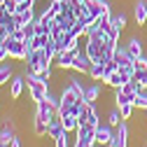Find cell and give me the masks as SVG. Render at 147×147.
<instances>
[{
    "instance_id": "cell-18",
    "label": "cell",
    "mask_w": 147,
    "mask_h": 147,
    "mask_svg": "<svg viewBox=\"0 0 147 147\" xmlns=\"http://www.w3.org/2000/svg\"><path fill=\"white\" fill-rule=\"evenodd\" d=\"M105 75H107V72H105V65L103 63H94V65L89 68V77L94 80V82H105Z\"/></svg>"
},
{
    "instance_id": "cell-32",
    "label": "cell",
    "mask_w": 147,
    "mask_h": 147,
    "mask_svg": "<svg viewBox=\"0 0 147 147\" xmlns=\"http://www.w3.org/2000/svg\"><path fill=\"white\" fill-rule=\"evenodd\" d=\"M103 65H105V72H107V75H110V72H115V70H119V63H117L115 59H107ZM107 75H105V77H107Z\"/></svg>"
},
{
    "instance_id": "cell-10",
    "label": "cell",
    "mask_w": 147,
    "mask_h": 147,
    "mask_svg": "<svg viewBox=\"0 0 147 147\" xmlns=\"http://www.w3.org/2000/svg\"><path fill=\"white\" fill-rule=\"evenodd\" d=\"M35 115H38V117H42L45 121H49L54 115H59V110H56V107H54V105L45 98V100H40V103H35Z\"/></svg>"
},
{
    "instance_id": "cell-23",
    "label": "cell",
    "mask_w": 147,
    "mask_h": 147,
    "mask_svg": "<svg viewBox=\"0 0 147 147\" xmlns=\"http://www.w3.org/2000/svg\"><path fill=\"white\" fill-rule=\"evenodd\" d=\"M105 84H107V86H112V89H119V86L124 84V77H121V72H119V70L110 72V75L105 77Z\"/></svg>"
},
{
    "instance_id": "cell-39",
    "label": "cell",
    "mask_w": 147,
    "mask_h": 147,
    "mask_svg": "<svg viewBox=\"0 0 147 147\" xmlns=\"http://www.w3.org/2000/svg\"><path fill=\"white\" fill-rule=\"evenodd\" d=\"M145 112H147V110H145ZM145 121H147V115H145Z\"/></svg>"
},
{
    "instance_id": "cell-15",
    "label": "cell",
    "mask_w": 147,
    "mask_h": 147,
    "mask_svg": "<svg viewBox=\"0 0 147 147\" xmlns=\"http://www.w3.org/2000/svg\"><path fill=\"white\" fill-rule=\"evenodd\" d=\"M126 49H128V54H131V59L136 61V59H140L142 56V40L140 38H128V42H126Z\"/></svg>"
},
{
    "instance_id": "cell-4",
    "label": "cell",
    "mask_w": 147,
    "mask_h": 147,
    "mask_svg": "<svg viewBox=\"0 0 147 147\" xmlns=\"http://www.w3.org/2000/svg\"><path fill=\"white\" fill-rule=\"evenodd\" d=\"M138 91H140V84L136 80H131V82L121 84L119 89H115V103H117V107L124 105V103H133V98H136Z\"/></svg>"
},
{
    "instance_id": "cell-41",
    "label": "cell",
    "mask_w": 147,
    "mask_h": 147,
    "mask_svg": "<svg viewBox=\"0 0 147 147\" xmlns=\"http://www.w3.org/2000/svg\"><path fill=\"white\" fill-rule=\"evenodd\" d=\"M0 3H3V0H0Z\"/></svg>"
},
{
    "instance_id": "cell-30",
    "label": "cell",
    "mask_w": 147,
    "mask_h": 147,
    "mask_svg": "<svg viewBox=\"0 0 147 147\" xmlns=\"http://www.w3.org/2000/svg\"><path fill=\"white\" fill-rule=\"evenodd\" d=\"M133 70H136V72H142V70H147V56H140V59H136V61H133Z\"/></svg>"
},
{
    "instance_id": "cell-29",
    "label": "cell",
    "mask_w": 147,
    "mask_h": 147,
    "mask_svg": "<svg viewBox=\"0 0 147 147\" xmlns=\"http://www.w3.org/2000/svg\"><path fill=\"white\" fill-rule=\"evenodd\" d=\"M35 75H38V80H42V82H51V75H54V72H51V68H42L40 72H35Z\"/></svg>"
},
{
    "instance_id": "cell-20",
    "label": "cell",
    "mask_w": 147,
    "mask_h": 147,
    "mask_svg": "<svg viewBox=\"0 0 147 147\" xmlns=\"http://www.w3.org/2000/svg\"><path fill=\"white\" fill-rule=\"evenodd\" d=\"M63 119V128L68 133H75L77 128H80V119H77V115H65V117H61Z\"/></svg>"
},
{
    "instance_id": "cell-27",
    "label": "cell",
    "mask_w": 147,
    "mask_h": 147,
    "mask_svg": "<svg viewBox=\"0 0 147 147\" xmlns=\"http://www.w3.org/2000/svg\"><path fill=\"white\" fill-rule=\"evenodd\" d=\"M86 124H91V126H98V124H100V119H98V110H96V103H91V107H89Z\"/></svg>"
},
{
    "instance_id": "cell-40",
    "label": "cell",
    "mask_w": 147,
    "mask_h": 147,
    "mask_svg": "<svg viewBox=\"0 0 147 147\" xmlns=\"http://www.w3.org/2000/svg\"><path fill=\"white\" fill-rule=\"evenodd\" d=\"M16 3H24V0H16Z\"/></svg>"
},
{
    "instance_id": "cell-5",
    "label": "cell",
    "mask_w": 147,
    "mask_h": 147,
    "mask_svg": "<svg viewBox=\"0 0 147 147\" xmlns=\"http://www.w3.org/2000/svg\"><path fill=\"white\" fill-rule=\"evenodd\" d=\"M5 45H7V49H9V59H16V61H24V59H26V54H28V42H26V40L9 38Z\"/></svg>"
},
{
    "instance_id": "cell-9",
    "label": "cell",
    "mask_w": 147,
    "mask_h": 147,
    "mask_svg": "<svg viewBox=\"0 0 147 147\" xmlns=\"http://www.w3.org/2000/svg\"><path fill=\"white\" fill-rule=\"evenodd\" d=\"M110 147H128V126H126V121H121L115 128V138L110 142Z\"/></svg>"
},
{
    "instance_id": "cell-26",
    "label": "cell",
    "mask_w": 147,
    "mask_h": 147,
    "mask_svg": "<svg viewBox=\"0 0 147 147\" xmlns=\"http://www.w3.org/2000/svg\"><path fill=\"white\" fill-rule=\"evenodd\" d=\"M14 138H16V136H14V131H12V126H5V128H0V142L9 145Z\"/></svg>"
},
{
    "instance_id": "cell-34",
    "label": "cell",
    "mask_w": 147,
    "mask_h": 147,
    "mask_svg": "<svg viewBox=\"0 0 147 147\" xmlns=\"http://www.w3.org/2000/svg\"><path fill=\"white\" fill-rule=\"evenodd\" d=\"M7 59H9V49H7L5 42H0V63H5Z\"/></svg>"
},
{
    "instance_id": "cell-33",
    "label": "cell",
    "mask_w": 147,
    "mask_h": 147,
    "mask_svg": "<svg viewBox=\"0 0 147 147\" xmlns=\"http://www.w3.org/2000/svg\"><path fill=\"white\" fill-rule=\"evenodd\" d=\"M16 5H19L16 0H3V9H5V12H9V14H14V12H16Z\"/></svg>"
},
{
    "instance_id": "cell-36",
    "label": "cell",
    "mask_w": 147,
    "mask_h": 147,
    "mask_svg": "<svg viewBox=\"0 0 147 147\" xmlns=\"http://www.w3.org/2000/svg\"><path fill=\"white\" fill-rule=\"evenodd\" d=\"M54 147H68V131L63 136H59L56 140H54Z\"/></svg>"
},
{
    "instance_id": "cell-21",
    "label": "cell",
    "mask_w": 147,
    "mask_h": 147,
    "mask_svg": "<svg viewBox=\"0 0 147 147\" xmlns=\"http://www.w3.org/2000/svg\"><path fill=\"white\" fill-rule=\"evenodd\" d=\"M133 105H136V110H147V86H140V91L133 98Z\"/></svg>"
},
{
    "instance_id": "cell-8",
    "label": "cell",
    "mask_w": 147,
    "mask_h": 147,
    "mask_svg": "<svg viewBox=\"0 0 147 147\" xmlns=\"http://www.w3.org/2000/svg\"><path fill=\"white\" fill-rule=\"evenodd\" d=\"M63 133H65V128H63L61 115H54V117L49 119V124H47V138H49V140H56V138L63 136Z\"/></svg>"
},
{
    "instance_id": "cell-6",
    "label": "cell",
    "mask_w": 147,
    "mask_h": 147,
    "mask_svg": "<svg viewBox=\"0 0 147 147\" xmlns=\"http://www.w3.org/2000/svg\"><path fill=\"white\" fill-rule=\"evenodd\" d=\"M94 65V61H91L89 56H86V51H77L75 54V61H72V70L75 72H80V75H89V68Z\"/></svg>"
},
{
    "instance_id": "cell-17",
    "label": "cell",
    "mask_w": 147,
    "mask_h": 147,
    "mask_svg": "<svg viewBox=\"0 0 147 147\" xmlns=\"http://www.w3.org/2000/svg\"><path fill=\"white\" fill-rule=\"evenodd\" d=\"M47 124H49V121H45L42 117L33 115V133L38 136V138H45V136H47Z\"/></svg>"
},
{
    "instance_id": "cell-16",
    "label": "cell",
    "mask_w": 147,
    "mask_h": 147,
    "mask_svg": "<svg viewBox=\"0 0 147 147\" xmlns=\"http://www.w3.org/2000/svg\"><path fill=\"white\" fill-rule=\"evenodd\" d=\"M112 19H115V14H112V9H105L100 16H98V19L94 21V26H91V28H110V24H112ZM89 28V30H91Z\"/></svg>"
},
{
    "instance_id": "cell-13",
    "label": "cell",
    "mask_w": 147,
    "mask_h": 147,
    "mask_svg": "<svg viewBox=\"0 0 147 147\" xmlns=\"http://www.w3.org/2000/svg\"><path fill=\"white\" fill-rule=\"evenodd\" d=\"M75 54L77 51H59V56H56V65L61 70H72V61H75Z\"/></svg>"
},
{
    "instance_id": "cell-12",
    "label": "cell",
    "mask_w": 147,
    "mask_h": 147,
    "mask_svg": "<svg viewBox=\"0 0 147 147\" xmlns=\"http://www.w3.org/2000/svg\"><path fill=\"white\" fill-rule=\"evenodd\" d=\"M112 59L119 63V68H128V65H133V59H131V54H128L126 45H117L115 54H112Z\"/></svg>"
},
{
    "instance_id": "cell-2",
    "label": "cell",
    "mask_w": 147,
    "mask_h": 147,
    "mask_svg": "<svg viewBox=\"0 0 147 147\" xmlns=\"http://www.w3.org/2000/svg\"><path fill=\"white\" fill-rule=\"evenodd\" d=\"M84 51L94 63H105V45L98 38H94V35L84 38Z\"/></svg>"
},
{
    "instance_id": "cell-7",
    "label": "cell",
    "mask_w": 147,
    "mask_h": 147,
    "mask_svg": "<svg viewBox=\"0 0 147 147\" xmlns=\"http://www.w3.org/2000/svg\"><path fill=\"white\" fill-rule=\"evenodd\" d=\"M112 138H115V131H112V126H110V124H98V126H96V142H98V145L110 147Z\"/></svg>"
},
{
    "instance_id": "cell-1",
    "label": "cell",
    "mask_w": 147,
    "mask_h": 147,
    "mask_svg": "<svg viewBox=\"0 0 147 147\" xmlns=\"http://www.w3.org/2000/svg\"><path fill=\"white\" fill-rule=\"evenodd\" d=\"M26 84H28V94H30L33 103H40V100H45L49 96V84L42 82V80H38V75L30 72V70L26 72Z\"/></svg>"
},
{
    "instance_id": "cell-38",
    "label": "cell",
    "mask_w": 147,
    "mask_h": 147,
    "mask_svg": "<svg viewBox=\"0 0 147 147\" xmlns=\"http://www.w3.org/2000/svg\"><path fill=\"white\" fill-rule=\"evenodd\" d=\"M75 3H84V0H75Z\"/></svg>"
},
{
    "instance_id": "cell-22",
    "label": "cell",
    "mask_w": 147,
    "mask_h": 147,
    "mask_svg": "<svg viewBox=\"0 0 147 147\" xmlns=\"http://www.w3.org/2000/svg\"><path fill=\"white\" fill-rule=\"evenodd\" d=\"M70 33L75 35V38H80V40H82V38H86V33H89V26H86V24H84L82 19H77L75 24H72V28H70Z\"/></svg>"
},
{
    "instance_id": "cell-25",
    "label": "cell",
    "mask_w": 147,
    "mask_h": 147,
    "mask_svg": "<svg viewBox=\"0 0 147 147\" xmlns=\"http://www.w3.org/2000/svg\"><path fill=\"white\" fill-rule=\"evenodd\" d=\"M121 121H124V119H121V112H119V107L110 110V115H107V124L112 126V128H117V126H119Z\"/></svg>"
},
{
    "instance_id": "cell-3",
    "label": "cell",
    "mask_w": 147,
    "mask_h": 147,
    "mask_svg": "<svg viewBox=\"0 0 147 147\" xmlns=\"http://www.w3.org/2000/svg\"><path fill=\"white\" fill-rule=\"evenodd\" d=\"M96 126L91 124H84L80 126L75 131V142H72V147H96Z\"/></svg>"
},
{
    "instance_id": "cell-11",
    "label": "cell",
    "mask_w": 147,
    "mask_h": 147,
    "mask_svg": "<svg viewBox=\"0 0 147 147\" xmlns=\"http://www.w3.org/2000/svg\"><path fill=\"white\" fill-rule=\"evenodd\" d=\"M24 86H26V77L14 75V77L9 80V98H12V100H19L21 94H24Z\"/></svg>"
},
{
    "instance_id": "cell-28",
    "label": "cell",
    "mask_w": 147,
    "mask_h": 147,
    "mask_svg": "<svg viewBox=\"0 0 147 147\" xmlns=\"http://www.w3.org/2000/svg\"><path fill=\"white\" fill-rule=\"evenodd\" d=\"M133 110H136V105L133 103H124V105H119V112H121V119L126 121V119H131V115H133Z\"/></svg>"
},
{
    "instance_id": "cell-35",
    "label": "cell",
    "mask_w": 147,
    "mask_h": 147,
    "mask_svg": "<svg viewBox=\"0 0 147 147\" xmlns=\"http://www.w3.org/2000/svg\"><path fill=\"white\" fill-rule=\"evenodd\" d=\"M140 86H147V70H142V72H136V77H133Z\"/></svg>"
},
{
    "instance_id": "cell-42",
    "label": "cell",
    "mask_w": 147,
    "mask_h": 147,
    "mask_svg": "<svg viewBox=\"0 0 147 147\" xmlns=\"http://www.w3.org/2000/svg\"><path fill=\"white\" fill-rule=\"evenodd\" d=\"M100 147H103V145H100Z\"/></svg>"
},
{
    "instance_id": "cell-14",
    "label": "cell",
    "mask_w": 147,
    "mask_h": 147,
    "mask_svg": "<svg viewBox=\"0 0 147 147\" xmlns=\"http://www.w3.org/2000/svg\"><path fill=\"white\" fill-rule=\"evenodd\" d=\"M133 16H136V24L142 28L145 24H147V0L142 3V0H138L136 3V7H133Z\"/></svg>"
},
{
    "instance_id": "cell-37",
    "label": "cell",
    "mask_w": 147,
    "mask_h": 147,
    "mask_svg": "<svg viewBox=\"0 0 147 147\" xmlns=\"http://www.w3.org/2000/svg\"><path fill=\"white\" fill-rule=\"evenodd\" d=\"M9 147H21V142H19V140H16V138H14V140L9 142Z\"/></svg>"
},
{
    "instance_id": "cell-31",
    "label": "cell",
    "mask_w": 147,
    "mask_h": 147,
    "mask_svg": "<svg viewBox=\"0 0 147 147\" xmlns=\"http://www.w3.org/2000/svg\"><path fill=\"white\" fill-rule=\"evenodd\" d=\"M112 24H115V26H119L121 30H126V24H128V19H126V14H124V12H121V14H117L115 19H112Z\"/></svg>"
},
{
    "instance_id": "cell-19",
    "label": "cell",
    "mask_w": 147,
    "mask_h": 147,
    "mask_svg": "<svg viewBox=\"0 0 147 147\" xmlns=\"http://www.w3.org/2000/svg\"><path fill=\"white\" fill-rule=\"evenodd\" d=\"M98 98H100V86H98V84L84 86V100H86V103H96Z\"/></svg>"
},
{
    "instance_id": "cell-24",
    "label": "cell",
    "mask_w": 147,
    "mask_h": 147,
    "mask_svg": "<svg viewBox=\"0 0 147 147\" xmlns=\"http://www.w3.org/2000/svg\"><path fill=\"white\" fill-rule=\"evenodd\" d=\"M14 77V70H12V65H7V63H0V86H5L9 80Z\"/></svg>"
}]
</instances>
